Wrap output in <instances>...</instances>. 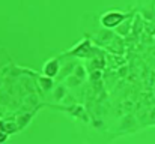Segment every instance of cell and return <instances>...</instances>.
I'll list each match as a JSON object with an SVG mask.
<instances>
[{
    "label": "cell",
    "instance_id": "cell-1",
    "mask_svg": "<svg viewBox=\"0 0 155 144\" xmlns=\"http://www.w3.org/2000/svg\"><path fill=\"white\" fill-rule=\"evenodd\" d=\"M122 20V17H117L116 14H110L108 17H104L103 18V23L105 24V26H114V24H117L119 21Z\"/></svg>",
    "mask_w": 155,
    "mask_h": 144
}]
</instances>
